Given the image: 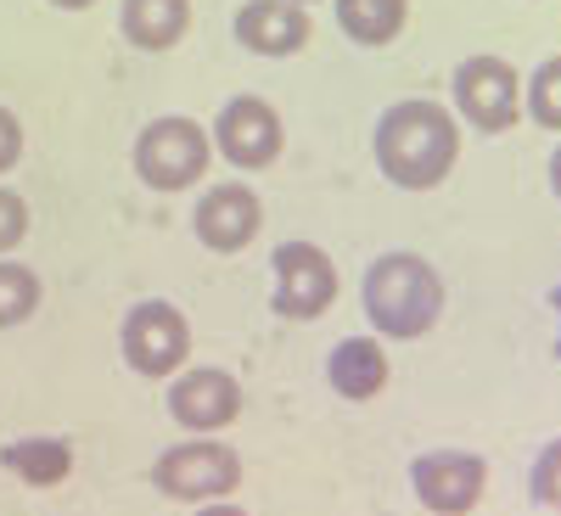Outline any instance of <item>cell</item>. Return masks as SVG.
I'll return each instance as SVG.
<instances>
[{
  "instance_id": "cell-1",
  "label": "cell",
  "mask_w": 561,
  "mask_h": 516,
  "mask_svg": "<svg viewBox=\"0 0 561 516\" xmlns=\"http://www.w3.org/2000/svg\"><path fill=\"white\" fill-rule=\"evenodd\" d=\"M377 169L399 185V192H433V185L449 180L455 158H460V124L449 107L438 102H393L377 118Z\"/></svg>"
},
{
  "instance_id": "cell-2",
  "label": "cell",
  "mask_w": 561,
  "mask_h": 516,
  "mask_svg": "<svg viewBox=\"0 0 561 516\" xmlns=\"http://www.w3.org/2000/svg\"><path fill=\"white\" fill-rule=\"evenodd\" d=\"M359 298L365 314L382 337L410 343V337H427L438 314H444V275L421 259V253H382L377 264L365 270L359 280Z\"/></svg>"
},
{
  "instance_id": "cell-3",
  "label": "cell",
  "mask_w": 561,
  "mask_h": 516,
  "mask_svg": "<svg viewBox=\"0 0 561 516\" xmlns=\"http://www.w3.org/2000/svg\"><path fill=\"white\" fill-rule=\"evenodd\" d=\"M214 135L192 118H152L135 135V174L152 192H185L208 174Z\"/></svg>"
},
{
  "instance_id": "cell-4",
  "label": "cell",
  "mask_w": 561,
  "mask_h": 516,
  "mask_svg": "<svg viewBox=\"0 0 561 516\" xmlns=\"http://www.w3.org/2000/svg\"><path fill=\"white\" fill-rule=\"evenodd\" d=\"M152 483L169 500L214 505V500H230V489L242 483V455L219 438H185L152 460Z\"/></svg>"
},
{
  "instance_id": "cell-5",
  "label": "cell",
  "mask_w": 561,
  "mask_h": 516,
  "mask_svg": "<svg viewBox=\"0 0 561 516\" xmlns=\"http://www.w3.org/2000/svg\"><path fill=\"white\" fill-rule=\"evenodd\" d=\"M118 348H124V365L135 370V377H174V370L185 365V354H192V325H185V314L163 298H147L135 303L118 325Z\"/></svg>"
},
{
  "instance_id": "cell-6",
  "label": "cell",
  "mask_w": 561,
  "mask_h": 516,
  "mask_svg": "<svg viewBox=\"0 0 561 516\" xmlns=\"http://www.w3.org/2000/svg\"><path fill=\"white\" fill-rule=\"evenodd\" d=\"M449 90H455V113L483 135H505L523 118V79L505 57H466Z\"/></svg>"
},
{
  "instance_id": "cell-7",
  "label": "cell",
  "mask_w": 561,
  "mask_h": 516,
  "mask_svg": "<svg viewBox=\"0 0 561 516\" xmlns=\"http://www.w3.org/2000/svg\"><path fill=\"white\" fill-rule=\"evenodd\" d=\"M270 270H275L270 309L280 320H320L325 309L337 303V264L325 259L314 242H280L270 253Z\"/></svg>"
},
{
  "instance_id": "cell-8",
  "label": "cell",
  "mask_w": 561,
  "mask_h": 516,
  "mask_svg": "<svg viewBox=\"0 0 561 516\" xmlns=\"http://www.w3.org/2000/svg\"><path fill=\"white\" fill-rule=\"evenodd\" d=\"M410 483L433 516H466L489 489V460L472 449H433L410 460Z\"/></svg>"
},
{
  "instance_id": "cell-9",
  "label": "cell",
  "mask_w": 561,
  "mask_h": 516,
  "mask_svg": "<svg viewBox=\"0 0 561 516\" xmlns=\"http://www.w3.org/2000/svg\"><path fill=\"white\" fill-rule=\"evenodd\" d=\"M214 147L237 169H270L287 147V129H280V113L264 96H237L214 118Z\"/></svg>"
},
{
  "instance_id": "cell-10",
  "label": "cell",
  "mask_w": 561,
  "mask_h": 516,
  "mask_svg": "<svg viewBox=\"0 0 561 516\" xmlns=\"http://www.w3.org/2000/svg\"><path fill=\"white\" fill-rule=\"evenodd\" d=\"M192 225H197V242L208 253H242L264 225V203H259V192L248 180H225V185H214V192H203Z\"/></svg>"
},
{
  "instance_id": "cell-11",
  "label": "cell",
  "mask_w": 561,
  "mask_h": 516,
  "mask_svg": "<svg viewBox=\"0 0 561 516\" xmlns=\"http://www.w3.org/2000/svg\"><path fill=\"white\" fill-rule=\"evenodd\" d=\"M169 415L185 433H219L242 415V388H237V377H225L214 365L180 370V382L169 388Z\"/></svg>"
},
{
  "instance_id": "cell-12",
  "label": "cell",
  "mask_w": 561,
  "mask_h": 516,
  "mask_svg": "<svg viewBox=\"0 0 561 516\" xmlns=\"http://www.w3.org/2000/svg\"><path fill=\"white\" fill-rule=\"evenodd\" d=\"M237 39L248 45L253 57H293L309 45L314 23L304 7H293V0H248V7L237 12Z\"/></svg>"
},
{
  "instance_id": "cell-13",
  "label": "cell",
  "mask_w": 561,
  "mask_h": 516,
  "mask_svg": "<svg viewBox=\"0 0 561 516\" xmlns=\"http://www.w3.org/2000/svg\"><path fill=\"white\" fill-rule=\"evenodd\" d=\"M388 377H393V365H388L377 337H343L332 348V359H325V382H332L343 399H354V404L377 399L388 388Z\"/></svg>"
},
{
  "instance_id": "cell-14",
  "label": "cell",
  "mask_w": 561,
  "mask_h": 516,
  "mask_svg": "<svg viewBox=\"0 0 561 516\" xmlns=\"http://www.w3.org/2000/svg\"><path fill=\"white\" fill-rule=\"evenodd\" d=\"M118 28L140 51H169L192 28V0H124L118 7Z\"/></svg>"
},
{
  "instance_id": "cell-15",
  "label": "cell",
  "mask_w": 561,
  "mask_h": 516,
  "mask_svg": "<svg viewBox=\"0 0 561 516\" xmlns=\"http://www.w3.org/2000/svg\"><path fill=\"white\" fill-rule=\"evenodd\" d=\"M0 466L28 489H57L73 472V444L68 438H12L0 449Z\"/></svg>"
},
{
  "instance_id": "cell-16",
  "label": "cell",
  "mask_w": 561,
  "mask_h": 516,
  "mask_svg": "<svg viewBox=\"0 0 561 516\" xmlns=\"http://www.w3.org/2000/svg\"><path fill=\"white\" fill-rule=\"evenodd\" d=\"M410 18V0H337V23L354 45H388Z\"/></svg>"
},
{
  "instance_id": "cell-17",
  "label": "cell",
  "mask_w": 561,
  "mask_h": 516,
  "mask_svg": "<svg viewBox=\"0 0 561 516\" xmlns=\"http://www.w3.org/2000/svg\"><path fill=\"white\" fill-rule=\"evenodd\" d=\"M34 309H39V275L18 259H0V332L23 325Z\"/></svg>"
},
{
  "instance_id": "cell-18",
  "label": "cell",
  "mask_w": 561,
  "mask_h": 516,
  "mask_svg": "<svg viewBox=\"0 0 561 516\" xmlns=\"http://www.w3.org/2000/svg\"><path fill=\"white\" fill-rule=\"evenodd\" d=\"M523 107L534 113V124L561 129V57L539 62V73H534V79H528V90H523Z\"/></svg>"
},
{
  "instance_id": "cell-19",
  "label": "cell",
  "mask_w": 561,
  "mask_h": 516,
  "mask_svg": "<svg viewBox=\"0 0 561 516\" xmlns=\"http://www.w3.org/2000/svg\"><path fill=\"white\" fill-rule=\"evenodd\" d=\"M534 500L561 511V438H550L539 449V460H534Z\"/></svg>"
},
{
  "instance_id": "cell-20",
  "label": "cell",
  "mask_w": 561,
  "mask_h": 516,
  "mask_svg": "<svg viewBox=\"0 0 561 516\" xmlns=\"http://www.w3.org/2000/svg\"><path fill=\"white\" fill-rule=\"evenodd\" d=\"M23 237H28V203L0 185V253H12Z\"/></svg>"
},
{
  "instance_id": "cell-21",
  "label": "cell",
  "mask_w": 561,
  "mask_h": 516,
  "mask_svg": "<svg viewBox=\"0 0 561 516\" xmlns=\"http://www.w3.org/2000/svg\"><path fill=\"white\" fill-rule=\"evenodd\" d=\"M18 158H23V124L0 107V174L18 169Z\"/></svg>"
},
{
  "instance_id": "cell-22",
  "label": "cell",
  "mask_w": 561,
  "mask_h": 516,
  "mask_svg": "<svg viewBox=\"0 0 561 516\" xmlns=\"http://www.w3.org/2000/svg\"><path fill=\"white\" fill-rule=\"evenodd\" d=\"M197 516H248V511H237V505H225V500H214V505H197Z\"/></svg>"
},
{
  "instance_id": "cell-23",
  "label": "cell",
  "mask_w": 561,
  "mask_h": 516,
  "mask_svg": "<svg viewBox=\"0 0 561 516\" xmlns=\"http://www.w3.org/2000/svg\"><path fill=\"white\" fill-rule=\"evenodd\" d=\"M550 185H556V197H561V147H556V158H550Z\"/></svg>"
},
{
  "instance_id": "cell-24",
  "label": "cell",
  "mask_w": 561,
  "mask_h": 516,
  "mask_svg": "<svg viewBox=\"0 0 561 516\" xmlns=\"http://www.w3.org/2000/svg\"><path fill=\"white\" fill-rule=\"evenodd\" d=\"M51 7H62V12H84V7H96V0H51Z\"/></svg>"
},
{
  "instance_id": "cell-25",
  "label": "cell",
  "mask_w": 561,
  "mask_h": 516,
  "mask_svg": "<svg viewBox=\"0 0 561 516\" xmlns=\"http://www.w3.org/2000/svg\"><path fill=\"white\" fill-rule=\"evenodd\" d=\"M550 303H556V314H561V287H556V293H550ZM556 354H561V343H556Z\"/></svg>"
},
{
  "instance_id": "cell-26",
  "label": "cell",
  "mask_w": 561,
  "mask_h": 516,
  "mask_svg": "<svg viewBox=\"0 0 561 516\" xmlns=\"http://www.w3.org/2000/svg\"><path fill=\"white\" fill-rule=\"evenodd\" d=\"M293 7H309V0H293Z\"/></svg>"
}]
</instances>
